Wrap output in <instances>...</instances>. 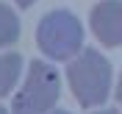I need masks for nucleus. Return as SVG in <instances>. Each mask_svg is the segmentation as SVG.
I'll return each instance as SVG.
<instances>
[{
	"instance_id": "obj_6",
	"label": "nucleus",
	"mask_w": 122,
	"mask_h": 114,
	"mask_svg": "<svg viewBox=\"0 0 122 114\" xmlns=\"http://www.w3.org/2000/svg\"><path fill=\"white\" fill-rule=\"evenodd\" d=\"M17 36H20V20H17V14L8 6L0 3V47L14 45Z\"/></svg>"
},
{
	"instance_id": "obj_4",
	"label": "nucleus",
	"mask_w": 122,
	"mask_h": 114,
	"mask_svg": "<svg viewBox=\"0 0 122 114\" xmlns=\"http://www.w3.org/2000/svg\"><path fill=\"white\" fill-rule=\"evenodd\" d=\"M92 33L100 39V45L117 47L122 45V0H103L89 14Z\"/></svg>"
},
{
	"instance_id": "obj_7",
	"label": "nucleus",
	"mask_w": 122,
	"mask_h": 114,
	"mask_svg": "<svg viewBox=\"0 0 122 114\" xmlns=\"http://www.w3.org/2000/svg\"><path fill=\"white\" fill-rule=\"evenodd\" d=\"M117 100H119V106H122V75H119V81H117Z\"/></svg>"
},
{
	"instance_id": "obj_1",
	"label": "nucleus",
	"mask_w": 122,
	"mask_h": 114,
	"mask_svg": "<svg viewBox=\"0 0 122 114\" xmlns=\"http://www.w3.org/2000/svg\"><path fill=\"white\" fill-rule=\"evenodd\" d=\"M67 81L69 89L75 95V100L86 109H94L108 100L111 92V64L106 56H100L97 50H81L67 67Z\"/></svg>"
},
{
	"instance_id": "obj_10",
	"label": "nucleus",
	"mask_w": 122,
	"mask_h": 114,
	"mask_svg": "<svg viewBox=\"0 0 122 114\" xmlns=\"http://www.w3.org/2000/svg\"><path fill=\"white\" fill-rule=\"evenodd\" d=\"M50 114H67V111H50Z\"/></svg>"
},
{
	"instance_id": "obj_5",
	"label": "nucleus",
	"mask_w": 122,
	"mask_h": 114,
	"mask_svg": "<svg viewBox=\"0 0 122 114\" xmlns=\"http://www.w3.org/2000/svg\"><path fill=\"white\" fill-rule=\"evenodd\" d=\"M20 67H22L20 53H6V56H0V98L14 89L17 78H20Z\"/></svg>"
},
{
	"instance_id": "obj_8",
	"label": "nucleus",
	"mask_w": 122,
	"mask_h": 114,
	"mask_svg": "<svg viewBox=\"0 0 122 114\" xmlns=\"http://www.w3.org/2000/svg\"><path fill=\"white\" fill-rule=\"evenodd\" d=\"M14 3H17V6H22V8H28L30 3H33V0H14Z\"/></svg>"
},
{
	"instance_id": "obj_9",
	"label": "nucleus",
	"mask_w": 122,
	"mask_h": 114,
	"mask_svg": "<svg viewBox=\"0 0 122 114\" xmlns=\"http://www.w3.org/2000/svg\"><path fill=\"white\" fill-rule=\"evenodd\" d=\"M97 114H119V111H114V109H106V111H97Z\"/></svg>"
},
{
	"instance_id": "obj_2",
	"label": "nucleus",
	"mask_w": 122,
	"mask_h": 114,
	"mask_svg": "<svg viewBox=\"0 0 122 114\" xmlns=\"http://www.w3.org/2000/svg\"><path fill=\"white\" fill-rule=\"evenodd\" d=\"M36 42L42 53L53 61H69L83 47V25L72 11H50L36 28Z\"/></svg>"
},
{
	"instance_id": "obj_3",
	"label": "nucleus",
	"mask_w": 122,
	"mask_h": 114,
	"mask_svg": "<svg viewBox=\"0 0 122 114\" xmlns=\"http://www.w3.org/2000/svg\"><path fill=\"white\" fill-rule=\"evenodd\" d=\"M61 95V81L47 61H33L28 67L22 89L14 98V114H50Z\"/></svg>"
},
{
	"instance_id": "obj_11",
	"label": "nucleus",
	"mask_w": 122,
	"mask_h": 114,
	"mask_svg": "<svg viewBox=\"0 0 122 114\" xmlns=\"http://www.w3.org/2000/svg\"><path fill=\"white\" fill-rule=\"evenodd\" d=\"M0 114H8V111H6V109H0Z\"/></svg>"
}]
</instances>
